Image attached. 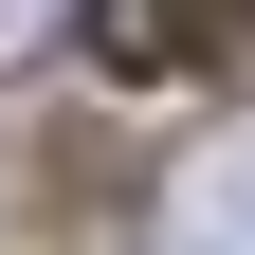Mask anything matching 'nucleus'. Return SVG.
Wrapping results in <instances>:
<instances>
[{
  "label": "nucleus",
  "mask_w": 255,
  "mask_h": 255,
  "mask_svg": "<svg viewBox=\"0 0 255 255\" xmlns=\"http://www.w3.org/2000/svg\"><path fill=\"white\" fill-rule=\"evenodd\" d=\"M146 255H255V128H219V146H182V164H164Z\"/></svg>",
  "instance_id": "f257e3e1"
},
{
  "label": "nucleus",
  "mask_w": 255,
  "mask_h": 255,
  "mask_svg": "<svg viewBox=\"0 0 255 255\" xmlns=\"http://www.w3.org/2000/svg\"><path fill=\"white\" fill-rule=\"evenodd\" d=\"M91 55L110 73H201V55H255V0H91Z\"/></svg>",
  "instance_id": "f03ea898"
},
{
  "label": "nucleus",
  "mask_w": 255,
  "mask_h": 255,
  "mask_svg": "<svg viewBox=\"0 0 255 255\" xmlns=\"http://www.w3.org/2000/svg\"><path fill=\"white\" fill-rule=\"evenodd\" d=\"M73 18H91V0H0V73H37V55L73 37Z\"/></svg>",
  "instance_id": "7ed1b4c3"
}]
</instances>
